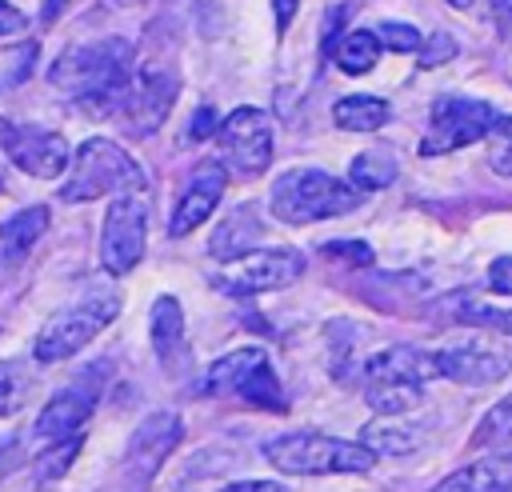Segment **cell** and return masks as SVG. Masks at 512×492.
<instances>
[{
	"instance_id": "obj_20",
	"label": "cell",
	"mask_w": 512,
	"mask_h": 492,
	"mask_svg": "<svg viewBox=\"0 0 512 492\" xmlns=\"http://www.w3.org/2000/svg\"><path fill=\"white\" fill-rule=\"evenodd\" d=\"M268 356H264V348H232V352H224L212 368H208V376H204V392L208 396H232V392H240V384L264 364Z\"/></svg>"
},
{
	"instance_id": "obj_32",
	"label": "cell",
	"mask_w": 512,
	"mask_h": 492,
	"mask_svg": "<svg viewBox=\"0 0 512 492\" xmlns=\"http://www.w3.org/2000/svg\"><path fill=\"white\" fill-rule=\"evenodd\" d=\"M416 52H420V68H436V64L456 56V40L448 32H432V40H420Z\"/></svg>"
},
{
	"instance_id": "obj_18",
	"label": "cell",
	"mask_w": 512,
	"mask_h": 492,
	"mask_svg": "<svg viewBox=\"0 0 512 492\" xmlns=\"http://www.w3.org/2000/svg\"><path fill=\"white\" fill-rule=\"evenodd\" d=\"M432 492H512V452L480 456L444 476Z\"/></svg>"
},
{
	"instance_id": "obj_4",
	"label": "cell",
	"mask_w": 512,
	"mask_h": 492,
	"mask_svg": "<svg viewBox=\"0 0 512 492\" xmlns=\"http://www.w3.org/2000/svg\"><path fill=\"white\" fill-rule=\"evenodd\" d=\"M264 456L276 472L288 476H328V472H368L376 452L368 444H352L324 432H288L264 444Z\"/></svg>"
},
{
	"instance_id": "obj_9",
	"label": "cell",
	"mask_w": 512,
	"mask_h": 492,
	"mask_svg": "<svg viewBox=\"0 0 512 492\" xmlns=\"http://www.w3.org/2000/svg\"><path fill=\"white\" fill-rule=\"evenodd\" d=\"M224 168L240 176H260L272 164V124L260 108H232L216 128Z\"/></svg>"
},
{
	"instance_id": "obj_22",
	"label": "cell",
	"mask_w": 512,
	"mask_h": 492,
	"mask_svg": "<svg viewBox=\"0 0 512 492\" xmlns=\"http://www.w3.org/2000/svg\"><path fill=\"white\" fill-rule=\"evenodd\" d=\"M332 60H336V68L348 72V76L372 72L376 60H380V40H376V32H368V28L344 32V36L336 40V48H332Z\"/></svg>"
},
{
	"instance_id": "obj_8",
	"label": "cell",
	"mask_w": 512,
	"mask_h": 492,
	"mask_svg": "<svg viewBox=\"0 0 512 492\" xmlns=\"http://www.w3.org/2000/svg\"><path fill=\"white\" fill-rule=\"evenodd\" d=\"M304 252L296 248H268V252H244L228 260V268L216 276V288L228 296H256V292H276L288 288L304 276Z\"/></svg>"
},
{
	"instance_id": "obj_29",
	"label": "cell",
	"mask_w": 512,
	"mask_h": 492,
	"mask_svg": "<svg viewBox=\"0 0 512 492\" xmlns=\"http://www.w3.org/2000/svg\"><path fill=\"white\" fill-rule=\"evenodd\" d=\"M80 444H84V436H60V444H52V448H44L40 456H36V476L40 480H56V476H64L68 472V464L80 456Z\"/></svg>"
},
{
	"instance_id": "obj_39",
	"label": "cell",
	"mask_w": 512,
	"mask_h": 492,
	"mask_svg": "<svg viewBox=\"0 0 512 492\" xmlns=\"http://www.w3.org/2000/svg\"><path fill=\"white\" fill-rule=\"evenodd\" d=\"M300 0H272V12H276V32H288L292 16H296Z\"/></svg>"
},
{
	"instance_id": "obj_26",
	"label": "cell",
	"mask_w": 512,
	"mask_h": 492,
	"mask_svg": "<svg viewBox=\"0 0 512 492\" xmlns=\"http://www.w3.org/2000/svg\"><path fill=\"white\" fill-rule=\"evenodd\" d=\"M240 396H244L248 404H256V408H264V412H288V396H284L276 372L268 368V360L240 384Z\"/></svg>"
},
{
	"instance_id": "obj_21",
	"label": "cell",
	"mask_w": 512,
	"mask_h": 492,
	"mask_svg": "<svg viewBox=\"0 0 512 492\" xmlns=\"http://www.w3.org/2000/svg\"><path fill=\"white\" fill-rule=\"evenodd\" d=\"M360 444H368L376 456H380V452H384V456H408V452L420 448V432L408 428L400 416H380V420L364 424Z\"/></svg>"
},
{
	"instance_id": "obj_30",
	"label": "cell",
	"mask_w": 512,
	"mask_h": 492,
	"mask_svg": "<svg viewBox=\"0 0 512 492\" xmlns=\"http://www.w3.org/2000/svg\"><path fill=\"white\" fill-rule=\"evenodd\" d=\"M488 164L496 176H512V116H496L488 128Z\"/></svg>"
},
{
	"instance_id": "obj_37",
	"label": "cell",
	"mask_w": 512,
	"mask_h": 492,
	"mask_svg": "<svg viewBox=\"0 0 512 492\" xmlns=\"http://www.w3.org/2000/svg\"><path fill=\"white\" fill-rule=\"evenodd\" d=\"M488 8H492V20H496L500 36L512 40V0H488Z\"/></svg>"
},
{
	"instance_id": "obj_27",
	"label": "cell",
	"mask_w": 512,
	"mask_h": 492,
	"mask_svg": "<svg viewBox=\"0 0 512 492\" xmlns=\"http://www.w3.org/2000/svg\"><path fill=\"white\" fill-rule=\"evenodd\" d=\"M472 444H476V448L512 444V392H508L504 400H496V404L484 412V420H480L476 432H472Z\"/></svg>"
},
{
	"instance_id": "obj_17",
	"label": "cell",
	"mask_w": 512,
	"mask_h": 492,
	"mask_svg": "<svg viewBox=\"0 0 512 492\" xmlns=\"http://www.w3.org/2000/svg\"><path fill=\"white\" fill-rule=\"evenodd\" d=\"M260 236H264V220H260V204H252V200H244V204H236L220 224H216V232H212V240H208V252L216 256V260H236V256H244V252H252L256 244H260Z\"/></svg>"
},
{
	"instance_id": "obj_11",
	"label": "cell",
	"mask_w": 512,
	"mask_h": 492,
	"mask_svg": "<svg viewBox=\"0 0 512 492\" xmlns=\"http://www.w3.org/2000/svg\"><path fill=\"white\" fill-rule=\"evenodd\" d=\"M0 144L8 152V160L36 176V180H56L68 160H72V148L60 132H48V128H36V124H12V120H0Z\"/></svg>"
},
{
	"instance_id": "obj_3",
	"label": "cell",
	"mask_w": 512,
	"mask_h": 492,
	"mask_svg": "<svg viewBox=\"0 0 512 492\" xmlns=\"http://www.w3.org/2000/svg\"><path fill=\"white\" fill-rule=\"evenodd\" d=\"M108 192H144V172L116 140L92 136L68 160L60 200L64 204H84V200H96V196H108Z\"/></svg>"
},
{
	"instance_id": "obj_2",
	"label": "cell",
	"mask_w": 512,
	"mask_h": 492,
	"mask_svg": "<svg viewBox=\"0 0 512 492\" xmlns=\"http://www.w3.org/2000/svg\"><path fill=\"white\" fill-rule=\"evenodd\" d=\"M272 216L284 224H316L328 216H344L360 204V188L344 184L320 168H288L272 184Z\"/></svg>"
},
{
	"instance_id": "obj_34",
	"label": "cell",
	"mask_w": 512,
	"mask_h": 492,
	"mask_svg": "<svg viewBox=\"0 0 512 492\" xmlns=\"http://www.w3.org/2000/svg\"><path fill=\"white\" fill-rule=\"evenodd\" d=\"M488 288L512 296V256H496V260H492V268H488Z\"/></svg>"
},
{
	"instance_id": "obj_13",
	"label": "cell",
	"mask_w": 512,
	"mask_h": 492,
	"mask_svg": "<svg viewBox=\"0 0 512 492\" xmlns=\"http://www.w3.org/2000/svg\"><path fill=\"white\" fill-rule=\"evenodd\" d=\"M176 76L168 68H144L128 80V92L120 100V120L132 136H148L160 128V120L172 112V100H176Z\"/></svg>"
},
{
	"instance_id": "obj_16",
	"label": "cell",
	"mask_w": 512,
	"mask_h": 492,
	"mask_svg": "<svg viewBox=\"0 0 512 492\" xmlns=\"http://www.w3.org/2000/svg\"><path fill=\"white\" fill-rule=\"evenodd\" d=\"M436 376H440L436 352L408 348V344L384 348V352H376V356L364 364V384H412V388H424V384L436 380Z\"/></svg>"
},
{
	"instance_id": "obj_5",
	"label": "cell",
	"mask_w": 512,
	"mask_h": 492,
	"mask_svg": "<svg viewBox=\"0 0 512 492\" xmlns=\"http://www.w3.org/2000/svg\"><path fill=\"white\" fill-rule=\"evenodd\" d=\"M116 312H120V296H116V292H88L80 304H72L68 312L52 316V320L40 328V336H36V344H32L36 360H40V364L68 360V356L80 352L92 336H100V332L116 320Z\"/></svg>"
},
{
	"instance_id": "obj_14",
	"label": "cell",
	"mask_w": 512,
	"mask_h": 492,
	"mask_svg": "<svg viewBox=\"0 0 512 492\" xmlns=\"http://www.w3.org/2000/svg\"><path fill=\"white\" fill-rule=\"evenodd\" d=\"M180 436H184V424H180L176 412H148L140 420V428L128 436V452H124L128 472L140 484H148L156 476V468L172 456V448L180 444Z\"/></svg>"
},
{
	"instance_id": "obj_33",
	"label": "cell",
	"mask_w": 512,
	"mask_h": 492,
	"mask_svg": "<svg viewBox=\"0 0 512 492\" xmlns=\"http://www.w3.org/2000/svg\"><path fill=\"white\" fill-rule=\"evenodd\" d=\"M324 252L344 264H372V248L364 240H332V244H324Z\"/></svg>"
},
{
	"instance_id": "obj_10",
	"label": "cell",
	"mask_w": 512,
	"mask_h": 492,
	"mask_svg": "<svg viewBox=\"0 0 512 492\" xmlns=\"http://www.w3.org/2000/svg\"><path fill=\"white\" fill-rule=\"evenodd\" d=\"M112 368H108V360H100V364H88L84 372H76L72 376V384L64 388V392H56L44 408H40V416H36V436L40 440H60V436H72L88 416H92V408H96V400H100V388H104V376H108Z\"/></svg>"
},
{
	"instance_id": "obj_1",
	"label": "cell",
	"mask_w": 512,
	"mask_h": 492,
	"mask_svg": "<svg viewBox=\"0 0 512 492\" xmlns=\"http://www.w3.org/2000/svg\"><path fill=\"white\" fill-rule=\"evenodd\" d=\"M128 80H132V48H128V40H116V36L80 44L52 64V84L64 88L68 96H76L96 116L120 112Z\"/></svg>"
},
{
	"instance_id": "obj_12",
	"label": "cell",
	"mask_w": 512,
	"mask_h": 492,
	"mask_svg": "<svg viewBox=\"0 0 512 492\" xmlns=\"http://www.w3.org/2000/svg\"><path fill=\"white\" fill-rule=\"evenodd\" d=\"M436 368H440V376H448L456 384H472V388L492 384L512 372V340L488 336V340L448 344L436 352Z\"/></svg>"
},
{
	"instance_id": "obj_31",
	"label": "cell",
	"mask_w": 512,
	"mask_h": 492,
	"mask_svg": "<svg viewBox=\"0 0 512 492\" xmlns=\"http://www.w3.org/2000/svg\"><path fill=\"white\" fill-rule=\"evenodd\" d=\"M376 40H380V48H388V52H416L424 36H420L412 24H400V20H384V24L376 28Z\"/></svg>"
},
{
	"instance_id": "obj_15",
	"label": "cell",
	"mask_w": 512,
	"mask_h": 492,
	"mask_svg": "<svg viewBox=\"0 0 512 492\" xmlns=\"http://www.w3.org/2000/svg\"><path fill=\"white\" fill-rule=\"evenodd\" d=\"M224 184H228L224 160H204L192 172V180H188V188H184V196H180V204L168 220V236H188L192 228H200L216 212V204L224 196Z\"/></svg>"
},
{
	"instance_id": "obj_38",
	"label": "cell",
	"mask_w": 512,
	"mask_h": 492,
	"mask_svg": "<svg viewBox=\"0 0 512 492\" xmlns=\"http://www.w3.org/2000/svg\"><path fill=\"white\" fill-rule=\"evenodd\" d=\"M224 492H292V488L280 484V480H236V484H228Z\"/></svg>"
},
{
	"instance_id": "obj_42",
	"label": "cell",
	"mask_w": 512,
	"mask_h": 492,
	"mask_svg": "<svg viewBox=\"0 0 512 492\" xmlns=\"http://www.w3.org/2000/svg\"><path fill=\"white\" fill-rule=\"evenodd\" d=\"M452 8H472V0H448Z\"/></svg>"
},
{
	"instance_id": "obj_19",
	"label": "cell",
	"mask_w": 512,
	"mask_h": 492,
	"mask_svg": "<svg viewBox=\"0 0 512 492\" xmlns=\"http://www.w3.org/2000/svg\"><path fill=\"white\" fill-rule=\"evenodd\" d=\"M44 228H48V208L44 204H32V208L12 212L0 224V264H8V268L20 264L32 252V244L44 236Z\"/></svg>"
},
{
	"instance_id": "obj_23",
	"label": "cell",
	"mask_w": 512,
	"mask_h": 492,
	"mask_svg": "<svg viewBox=\"0 0 512 492\" xmlns=\"http://www.w3.org/2000/svg\"><path fill=\"white\" fill-rule=\"evenodd\" d=\"M388 116H392V108L380 96H344L332 108V120L348 132H376L380 124H388Z\"/></svg>"
},
{
	"instance_id": "obj_35",
	"label": "cell",
	"mask_w": 512,
	"mask_h": 492,
	"mask_svg": "<svg viewBox=\"0 0 512 492\" xmlns=\"http://www.w3.org/2000/svg\"><path fill=\"white\" fill-rule=\"evenodd\" d=\"M216 128H220V116H216L212 108H200V112L192 116V124H188V140L196 144V140H204V136H216Z\"/></svg>"
},
{
	"instance_id": "obj_24",
	"label": "cell",
	"mask_w": 512,
	"mask_h": 492,
	"mask_svg": "<svg viewBox=\"0 0 512 492\" xmlns=\"http://www.w3.org/2000/svg\"><path fill=\"white\" fill-rule=\"evenodd\" d=\"M184 344V312L176 296H160L152 304V348L160 360H172Z\"/></svg>"
},
{
	"instance_id": "obj_41",
	"label": "cell",
	"mask_w": 512,
	"mask_h": 492,
	"mask_svg": "<svg viewBox=\"0 0 512 492\" xmlns=\"http://www.w3.org/2000/svg\"><path fill=\"white\" fill-rule=\"evenodd\" d=\"M64 4H68V0H48V4H44V16H48V20H52V16H56V12H60V8H64Z\"/></svg>"
},
{
	"instance_id": "obj_6",
	"label": "cell",
	"mask_w": 512,
	"mask_h": 492,
	"mask_svg": "<svg viewBox=\"0 0 512 492\" xmlns=\"http://www.w3.org/2000/svg\"><path fill=\"white\" fill-rule=\"evenodd\" d=\"M496 120V108L476 96H440L428 112V132L420 140V156H444L464 144H476L488 136Z\"/></svg>"
},
{
	"instance_id": "obj_7",
	"label": "cell",
	"mask_w": 512,
	"mask_h": 492,
	"mask_svg": "<svg viewBox=\"0 0 512 492\" xmlns=\"http://www.w3.org/2000/svg\"><path fill=\"white\" fill-rule=\"evenodd\" d=\"M144 240H148V212L140 204V192H120L104 212L100 268L108 276H128L144 256Z\"/></svg>"
},
{
	"instance_id": "obj_40",
	"label": "cell",
	"mask_w": 512,
	"mask_h": 492,
	"mask_svg": "<svg viewBox=\"0 0 512 492\" xmlns=\"http://www.w3.org/2000/svg\"><path fill=\"white\" fill-rule=\"evenodd\" d=\"M8 408H12V388L0 380V416H8Z\"/></svg>"
},
{
	"instance_id": "obj_28",
	"label": "cell",
	"mask_w": 512,
	"mask_h": 492,
	"mask_svg": "<svg viewBox=\"0 0 512 492\" xmlns=\"http://www.w3.org/2000/svg\"><path fill=\"white\" fill-rule=\"evenodd\" d=\"M364 396L380 416H404L420 404V388L412 384H364Z\"/></svg>"
},
{
	"instance_id": "obj_36",
	"label": "cell",
	"mask_w": 512,
	"mask_h": 492,
	"mask_svg": "<svg viewBox=\"0 0 512 492\" xmlns=\"http://www.w3.org/2000/svg\"><path fill=\"white\" fill-rule=\"evenodd\" d=\"M24 28H28V20H24V12L0 0V36H16V32H24Z\"/></svg>"
},
{
	"instance_id": "obj_25",
	"label": "cell",
	"mask_w": 512,
	"mask_h": 492,
	"mask_svg": "<svg viewBox=\"0 0 512 492\" xmlns=\"http://www.w3.org/2000/svg\"><path fill=\"white\" fill-rule=\"evenodd\" d=\"M396 172H400L396 156L384 152V148H372V152H360V156L352 160L348 180H352L360 192H376V188H388V184L396 180Z\"/></svg>"
}]
</instances>
